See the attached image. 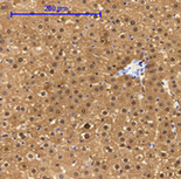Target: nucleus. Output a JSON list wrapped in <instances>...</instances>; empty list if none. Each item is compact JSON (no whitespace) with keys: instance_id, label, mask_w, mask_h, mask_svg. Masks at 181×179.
I'll return each mask as SVG.
<instances>
[{"instance_id":"f257e3e1","label":"nucleus","mask_w":181,"mask_h":179,"mask_svg":"<svg viewBox=\"0 0 181 179\" xmlns=\"http://www.w3.org/2000/svg\"><path fill=\"white\" fill-rule=\"evenodd\" d=\"M13 110L15 114H19V115H21V116H27L28 114H29V105L26 104V103H19L17 104L15 107L13 108Z\"/></svg>"},{"instance_id":"f03ea898","label":"nucleus","mask_w":181,"mask_h":179,"mask_svg":"<svg viewBox=\"0 0 181 179\" xmlns=\"http://www.w3.org/2000/svg\"><path fill=\"white\" fill-rule=\"evenodd\" d=\"M7 159H9V161H12V163H14L15 165H18V164L22 163L23 161H26L25 155H23V152H21V151H14Z\"/></svg>"},{"instance_id":"7ed1b4c3","label":"nucleus","mask_w":181,"mask_h":179,"mask_svg":"<svg viewBox=\"0 0 181 179\" xmlns=\"http://www.w3.org/2000/svg\"><path fill=\"white\" fill-rule=\"evenodd\" d=\"M50 171H52L53 175L58 173V172H63L64 171V165L61 164L60 161H55V159H52L50 161Z\"/></svg>"},{"instance_id":"20e7f679","label":"nucleus","mask_w":181,"mask_h":179,"mask_svg":"<svg viewBox=\"0 0 181 179\" xmlns=\"http://www.w3.org/2000/svg\"><path fill=\"white\" fill-rule=\"evenodd\" d=\"M70 122H71V120H70V117H69V115L68 114H64L63 116H61V117H58V120H56V125H58V126H61V128H64V129H67L68 126H69V124H70Z\"/></svg>"},{"instance_id":"39448f33","label":"nucleus","mask_w":181,"mask_h":179,"mask_svg":"<svg viewBox=\"0 0 181 179\" xmlns=\"http://www.w3.org/2000/svg\"><path fill=\"white\" fill-rule=\"evenodd\" d=\"M23 155H25V158H26V161H29L31 164H33V163H36V161H39V158H38V153H36L35 151H32V150L25 149V151H23Z\"/></svg>"},{"instance_id":"423d86ee","label":"nucleus","mask_w":181,"mask_h":179,"mask_svg":"<svg viewBox=\"0 0 181 179\" xmlns=\"http://www.w3.org/2000/svg\"><path fill=\"white\" fill-rule=\"evenodd\" d=\"M34 93H35V95H36V99H38V101H43L44 99L49 97V95H50V91L46 90L44 88H42V87L36 88V89L34 90Z\"/></svg>"},{"instance_id":"0eeeda50","label":"nucleus","mask_w":181,"mask_h":179,"mask_svg":"<svg viewBox=\"0 0 181 179\" xmlns=\"http://www.w3.org/2000/svg\"><path fill=\"white\" fill-rule=\"evenodd\" d=\"M14 114H15V112H14L13 108L5 105V107H3V109H1V120H11V118L14 116Z\"/></svg>"},{"instance_id":"6e6552de","label":"nucleus","mask_w":181,"mask_h":179,"mask_svg":"<svg viewBox=\"0 0 181 179\" xmlns=\"http://www.w3.org/2000/svg\"><path fill=\"white\" fill-rule=\"evenodd\" d=\"M67 173L70 177L71 179H77L82 177V171H81L80 167H76V166H71L67 170Z\"/></svg>"},{"instance_id":"1a4fd4ad","label":"nucleus","mask_w":181,"mask_h":179,"mask_svg":"<svg viewBox=\"0 0 181 179\" xmlns=\"http://www.w3.org/2000/svg\"><path fill=\"white\" fill-rule=\"evenodd\" d=\"M36 101H38V99H36V95H35V93H34V91L22 96V102L26 103V104H29V105L34 104Z\"/></svg>"},{"instance_id":"9d476101","label":"nucleus","mask_w":181,"mask_h":179,"mask_svg":"<svg viewBox=\"0 0 181 179\" xmlns=\"http://www.w3.org/2000/svg\"><path fill=\"white\" fill-rule=\"evenodd\" d=\"M17 33V28L12 25H7V26H3V35L5 36H14Z\"/></svg>"},{"instance_id":"9b49d317","label":"nucleus","mask_w":181,"mask_h":179,"mask_svg":"<svg viewBox=\"0 0 181 179\" xmlns=\"http://www.w3.org/2000/svg\"><path fill=\"white\" fill-rule=\"evenodd\" d=\"M115 151H117V149L113 148V144H111V145H103V146H102V153H103L106 158L110 156V155H112Z\"/></svg>"},{"instance_id":"f8f14e48","label":"nucleus","mask_w":181,"mask_h":179,"mask_svg":"<svg viewBox=\"0 0 181 179\" xmlns=\"http://www.w3.org/2000/svg\"><path fill=\"white\" fill-rule=\"evenodd\" d=\"M29 167H31V163L27 161H23L22 163L17 165V170L20 171L21 173H27V171L29 170Z\"/></svg>"},{"instance_id":"ddd939ff","label":"nucleus","mask_w":181,"mask_h":179,"mask_svg":"<svg viewBox=\"0 0 181 179\" xmlns=\"http://www.w3.org/2000/svg\"><path fill=\"white\" fill-rule=\"evenodd\" d=\"M1 130L3 131H12L13 130V124L9 120H1Z\"/></svg>"},{"instance_id":"4468645a","label":"nucleus","mask_w":181,"mask_h":179,"mask_svg":"<svg viewBox=\"0 0 181 179\" xmlns=\"http://www.w3.org/2000/svg\"><path fill=\"white\" fill-rule=\"evenodd\" d=\"M131 112V109L128 107V104H119V108H118V115L120 116H126Z\"/></svg>"},{"instance_id":"2eb2a0df","label":"nucleus","mask_w":181,"mask_h":179,"mask_svg":"<svg viewBox=\"0 0 181 179\" xmlns=\"http://www.w3.org/2000/svg\"><path fill=\"white\" fill-rule=\"evenodd\" d=\"M89 112H90V110H88L87 108H84L83 105L82 107L78 108V110H77V118L80 120V118H85V117L89 116Z\"/></svg>"},{"instance_id":"dca6fc26","label":"nucleus","mask_w":181,"mask_h":179,"mask_svg":"<svg viewBox=\"0 0 181 179\" xmlns=\"http://www.w3.org/2000/svg\"><path fill=\"white\" fill-rule=\"evenodd\" d=\"M58 152V145H55V144L53 143V145L50 146V149H49L48 151H47V157H48L49 159H54V157L56 156V153Z\"/></svg>"},{"instance_id":"f3484780","label":"nucleus","mask_w":181,"mask_h":179,"mask_svg":"<svg viewBox=\"0 0 181 179\" xmlns=\"http://www.w3.org/2000/svg\"><path fill=\"white\" fill-rule=\"evenodd\" d=\"M132 159H133L132 155H130V153H124L119 161L123 164V165H126V164H131V163H132Z\"/></svg>"},{"instance_id":"a211bd4d","label":"nucleus","mask_w":181,"mask_h":179,"mask_svg":"<svg viewBox=\"0 0 181 179\" xmlns=\"http://www.w3.org/2000/svg\"><path fill=\"white\" fill-rule=\"evenodd\" d=\"M88 8L93 11V12L101 11V1H90L88 5Z\"/></svg>"},{"instance_id":"6ab92c4d","label":"nucleus","mask_w":181,"mask_h":179,"mask_svg":"<svg viewBox=\"0 0 181 179\" xmlns=\"http://www.w3.org/2000/svg\"><path fill=\"white\" fill-rule=\"evenodd\" d=\"M15 62H18L20 66H25V64L28 63V58H26V56L22 55V54L17 55V56H15Z\"/></svg>"},{"instance_id":"aec40b11","label":"nucleus","mask_w":181,"mask_h":179,"mask_svg":"<svg viewBox=\"0 0 181 179\" xmlns=\"http://www.w3.org/2000/svg\"><path fill=\"white\" fill-rule=\"evenodd\" d=\"M55 110H56V107L55 105H49V107L47 108H44V115H46V117H48V116H54V114H55Z\"/></svg>"},{"instance_id":"412c9836","label":"nucleus","mask_w":181,"mask_h":179,"mask_svg":"<svg viewBox=\"0 0 181 179\" xmlns=\"http://www.w3.org/2000/svg\"><path fill=\"white\" fill-rule=\"evenodd\" d=\"M55 179H71L68 173H67V171H63V172H58V173H55L54 175Z\"/></svg>"},{"instance_id":"4be33fe9","label":"nucleus","mask_w":181,"mask_h":179,"mask_svg":"<svg viewBox=\"0 0 181 179\" xmlns=\"http://www.w3.org/2000/svg\"><path fill=\"white\" fill-rule=\"evenodd\" d=\"M55 41L58 42V43H61V45H63V43L67 41L66 40V35H63V34H60V33H58V34L55 35Z\"/></svg>"},{"instance_id":"5701e85b","label":"nucleus","mask_w":181,"mask_h":179,"mask_svg":"<svg viewBox=\"0 0 181 179\" xmlns=\"http://www.w3.org/2000/svg\"><path fill=\"white\" fill-rule=\"evenodd\" d=\"M112 14H113V11H112L111 8H103L102 9V15L105 17V18H110Z\"/></svg>"},{"instance_id":"b1692460","label":"nucleus","mask_w":181,"mask_h":179,"mask_svg":"<svg viewBox=\"0 0 181 179\" xmlns=\"http://www.w3.org/2000/svg\"><path fill=\"white\" fill-rule=\"evenodd\" d=\"M21 68H22V66H20L18 62H15L12 67L9 68V70H11V72H13V73H18V72L21 70Z\"/></svg>"},{"instance_id":"393cba45","label":"nucleus","mask_w":181,"mask_h":179,"mask_svg":"<svg viewBox=\"0 0 181 179\" xmlns=\"http://www.w3.org/2000/svg\"><path fill=\"white\" fill-rule=\"evenodd\" d=\"M123 171L124 173H128V172H133V164H126V165H123Z\"/></svg>"},{"instance_id":"a878e982","label":"nucleus","mask_w":181,"mask_h":179,"mask_svg":"<svg viewBox=\"0 0 181 179\" xmlns=\"http://www.w3.org/2000/svg\"><path fill=\"white\" fill-rule=\"evenodd\" d=\"M1 11H3V12H8V11H11V5H9L8 3H6V1L1 3Z\"/></svg>"},{"instance_id":"bb28decb","label":"nucleus","mask_w":181,"mask_h":179,"mask_svg":"<svg viewBox=\"0 0 181 179\" xmlns=\"http://www.w3.org/2000/svg\"><path fill=\"white\" fill-rule=\"evenodd\" d=\"M139 32H140V29H139V26L131 27V33H132V34H138Z\"/></svg>"}]
</instances>
